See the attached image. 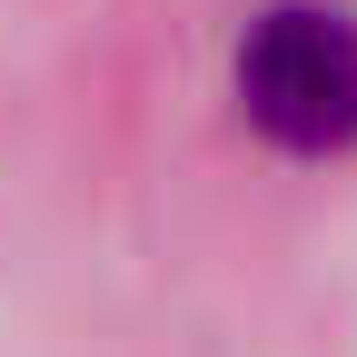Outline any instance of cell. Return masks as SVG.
Here are the masks:
<instances>
[{
	"label": "cell",
	"instance_id": "1",
	"mask_svg": "<svg viewBox=\"0 0 357 357\" xmlns=\"http://www.w3.org/2000/svg\"><path fill=\"white\" fill-rule=\"evenodd\" d=\"M238 100L298 159L357 149V20L328 0H278L238 40Z\"/></svg>",
	"mask_w": 357,
	"mask_h": 357
}]
</instances>
